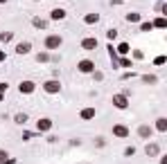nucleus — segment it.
<instances>
[{
  "label": "nucleus",
  "instance_id": "obj_4",
  "mask_svg": "<svg viewBox=\"0 0 167 164\" xmlns=\"http://www.w3.org/2000/svg\"><path fill=\"white\" fill-rule=\"evenodd\" d=\"M43 88H45V92L54 94V92H59V90H61V83H59V81H48Z\"/></svg>",
  "mask_w": 167,
  "mask_h": 164
},
{
  "label": "nucleus",
  "instance_id": "obj_24",
  "mask_svg": "<svg viewBox=\"0 0 167 164\" xmlns=\"http://www.w3.org/2000/svg\"><path fill=\"white\" fill-rule=\"evenodd\" d=\"M36 59H38V63H45V61H48V54H38Z\"/></svg>",
  "mask_w": 167,
  "mask_h": 164
},
{
  "label": "nucleus",
  "instance_id": "obj_8",
  "mask_svg": "<svg viewBox=\"0 0 167 164\" xmlns=\"http://www.w3.org/2000/svg\"><path fill=\"white\" fill-rule=\"evenodd\" d=\"M79 117H82V119H86V121L93 119V117H95V108H84L82 112H79Z\"/></svg>",
  "mask_w": 167,
  "mask_h": 164
},
{
  "label": "nucleus",
  "instance_id": "obj_21",
  "mask_svg": "<svg viewBox=\"0 0 167 164\" xmlns=\"http://www.w3.org/2000/svg\"><path fill=\"white\" fill-rule=\"evenodd\" d=\"M133 153H136V149H133V146H126V149H124V155H129V157H131Z\"/></svg>",
  "mask_w": 167,
  "mask_h": 164
},
{
  "label": "nucleus",
  "instance_id": "obj_2",
  "mask_svg": "<svg viewBox=\"0 0 167 164\" xmlns=\"http://www.w3.org/2000/svg\"><path fill=\"white\" fill-rule=\"evenodd\" d=\"M151 135H154V128H151V126H147V124L138 126V137H142V139H149Z\"/></svg>",
  "mask_w": 167,
  "mask_h": 164
},
{
  "label": "nucleus",
  "instance_id": "obj_1",
  "mask_svg": "<svg viewBox=\"0 0 167 164\" xmlns=\"http://www.w3.org/2000/svg\"><path fill=\"white\" fill-rule=\"evenodd\" d=\"M59 45H61V36H56V34L45 38V47L48 50H59Z\"/></svg>",
  "mask_w": 167,
  "mask_h": 164
},
{
  "label": "nucleus",
  "instance_id": "obj_22",
  "mask_svg": "<svg viewBox=\"0 0 167 164\" xmlns=\"http://www.w3.org/2000/svg\"><path fill=\"white\" fill-rule=\"evenodd\" d=\"M93 79H95V81H102V79H104V74H102V72H95V70H93Z\"/></svg>",
  "mask_w": 167,
  "mask_h": 164
},
{
  "label": "nucleus",
  "instance_id": "obj_15",
  "mask_svg": "<svg viewBox=\"0 0 167 164\" xmlns=\"http://www.w3.org/2000/svg\"><path fill=\"white\" fill-rule=\"evenodd\" d=\"M142 81H145V83H156L158 79H156V74H145V77H142Z\"/></svg>",
  "mask_w": 167,
  "mask_h": 164
},
{
  "label": "nucleus",
  "instance_id": "obj_18",
  "mask_svg": "<svg viewBox=\"0 0 167 164\" xmlns=\"http://www.w3.org/2000/svg\"><path fill=\"white\" fill-rule=\"evenodd\" d=\"M118 52H120V54H126V52H129V45H126V43H120Z\"/></svg>",
  "mask_w": 167,
  "mask_h": 164
},
{
  "label": "nucleus",
  "instance_id": "obj_7",
  "mask_svg": "<svg viewBox=\"0 0 167 164\" xmlns=\"http://www.w3.org/2000/svg\"><path fill=\"white\" fill-rule=\"evenodd\" d=\"M79 70H82V72H93L95 70V63L90 59H84L82 63H79Z\"/></svg>",
  "mask_w": 167,
  "mask_h": 164
},
{
  "label": "nucleus",
  "instance_id": "obj_19",
  "mask_svg": "<svg viewBox=\"0 0 167 164\" xmlns=\"http://www.w3.org/2000/svg\"><path fill=\"white\" fill-rule=\"evenodd\" d=\"M154 25H156V27H160V29H163V27L167 25V20H165V18H156V22H154Z\"/></svg>",
  "mask_w": 167,
  "mask_h": 164
},
{
  "label": "nucleus",
  "instance_id": "obj_25",
  "mask_svg": "<svg viewBox=\"0 0 167 164\" xmlns=\"http://www.w3.org/2000/svg\"><path fill=\"white\" fill-rule=\"evenodd\" d=\"M7 162V153H5V151H0V164H5Z\"/></svg>",
  "mask_w": 167,
  "mask_h": 164
},
{
  "label": "nucleus",
  "instance_id": "obj_11",
  "mask_svg": "<svg viewBox=\"0 0 167 164\" xmlns=\"http://www.w3.org/2000/svg\"><path fill=\"white\" fill-rule=\"evenodd\" d=\"M156 128H158L160 133H165V131H167V119H165V117H160V119L156 121Z\"/></svg>",
  "mask_w": 167,
  "mask_h": 164
},
{
  "label": "nucleus",
  "instance_id": "obj_3",
  "mask_svg": "<svg viewBox=\"0 0 167 164\" xmlns=\"http://www.w3.org/2000/svg\"><path fill=\"white\" fill-rule=\"evenodd\" d=\"M113 104L118 106L120 110H124L126 106H129V101H126V97H124V94H115V97H113Z\"/></svg>",
  "mask_w": 167,
  "mask_h": 164
},
{
  "label": "nucleus",
  "instance_id": "obj_9",
  "mask_svg": "<svg viewBox=\"0 0 167 164\" xmlns=\"http://www.w3.org/2000/svg\"><path fill=\"white\" fill-rule=\"evenodd\" d=\"M82 47H84V50H95V47H97V41H95V38H84V41H82Z\"/></svg>",
  "mask_w": 167,
  "mask_h": 164
},
{
  "label": "nucleus",
  "instance_id": "obj_10",
  "mask_svg": "<svg viewBox=\"0 0 167 164\" xmlns=\"http://www.w3.org/2000/svg\"><path fill=\"white\" fill-rule=\"evenodd\" d=\"M36 126H38V131H50L52 121H50V119H38V124H36Z\"/></svg>",
  "mask_w": 167,
  "mask_h": 164
},
{
  "label": "nucleus",
  "instance_id": "obj_14",
  "mask_svg": "<svg viewBox=\"0 0 167 164\" xmlns=\"http://www.w3.org/2000/svg\"><path fill=\"white\" fill-rule=\"evenodd\" d=\"M34 27H38V29H43V27H48V20H43V18H34Z\"/></svg>",
  "mask_w": 167,
  "mask_h": 164
},
{
  "label": "nucleus",
  "instance_id": "obj_13",
  "mask_svg": "<svg viewBox=\"0 0 167 164\" xmlns=\"http://www.w3.org/2000/svg\"><path fill=\"white\" fill-rule=\"evenodd\" d=\"M16 52H18V54H27V52H30V43H20L18 47H16Z\"/></svg>",
  "mask_w": 167,
  "mask_h": 164
},
{
  "label": "nucleus",
  "instance_id": "obj_23",
  "mask_svg": "<svg viewBox=\"0 0 167 164\" xmlns=\"http://www.w3.org/2000/svg\"><path fill=\"white\" fill-rule=\"evenodd\" d=\"M9 38H11V34H9V32H5V34H0V41H2V43H5V41H9Z\"/></svg>",
  "mask_w": 167,
  "mask_h": 164
},
{
  "label": "nucleus",
  "instance_id": "obj_17",
  "mask_svg": "<svg viewBox=\"0 0 167 164\" xmlns=\"http://www.w3.org/2000/svg\"><path fill=\"white\" fill-rule=\"evenodd\" d=\"M63 16H66V11H61V9H54V11H52V18H56V20L63 18Z\"/></svg>",
  "mask_w": 167,
  "mask_h": 164
},
{
  "label": "nucleus",
  "instance_id": "obj_6",
  "mask_svg": "<svg viewBox=\"0 0 167 164\" xmlns=\"http://www.w3.org/2000/svg\"><path fill=\"white\" fill-rule=\"evenodd\" d=\"M113 135L115 137H126V135H129V128L122 126V124H118V126H113Z\"/></svg>",
  "mask_w": 167,
  "mask_h": 164
},
{
  "label": "nucleus",
  "instance_id": "obj_20",
  "mask_svg": "<svg viewBox=\"0 0 167 164\" xmlns=\"http://www.w3.org/2000/svg\"><path fill=\"white\" fill-rule=\"evenodd\" d=\"M16 121H18V124H25V121H27V115H23V112H20V115H16Z\"/></svg>",
  "mask_w": 167,
  "mask_h": 164
},
{
  "label": "nucleus",
  "instance_id": "obj_16",
  "mask_svg": "<svg viewBox=\"0 0 167 164\" xmlns=\"http://www.w3.org/2000/svg\"><path fill=\"white\" fill-rule=\"evenodd\" d=\"M100 18H97V14H88L86 16V22H88V25H93V22H97Z\"/></svg>",
  "mask_w": 167,
  "mask_h": 164
},
{
  "label": "nucleus",
  "instance_id": "obj_26",
  "mask_svg": "<svg viewBox=\"0 0 167 164\" xmlns=\"http://www.w3.org/2000/svg\"><path fill=\"white\" fill-rule=\"evenodd\" d=\"M0 2H7V0H0Z\"/></svg>",
  "mask_w": 167,
  "mask_h": 164
},
{
  "label": "nucleus",
  "instance_id": "obj_12",
  "mask_svg": "<svg viewBox=\"0 0 167 164\" xmlns=\"http://www.w3.org/2000/svg\"><path fill=\"white\" fill-rule=\"evenodd\" d=\"M32 90H34V83H32V81L20 83V92H32Z\"/></svg>",
  "mask_w": 167,
  "mask_h": 164
},
{
  "label": "nucleus",
  "instance_id": "obj_5",
  "mask_svg": "<svg viewBox=\"0 0 167 164\" xmlns=\"http://www.w3.org/2000/svg\"><path fill=\"white\" fill-rule=\"evenodd\" d=\"M145 153H147V157H156L160 153V146L158 144H147L145 146Z\"/></svg>",
  "mask_w": 167,
  "mask_h": 164
}]
</instances>
